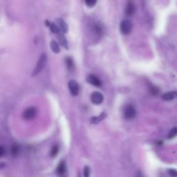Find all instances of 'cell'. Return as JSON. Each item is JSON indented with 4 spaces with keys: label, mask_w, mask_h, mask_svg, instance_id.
Masks as SVG:
<instances>
[{
    "label": "cell",
    "mask_w": 177,
    "mask_h": 177,
    "mask_svg": "<svg viewBox=\"0 0 177 177\" xmlns=\"http://www.w3.org/2000/svg\"><path fill=\"white\" fill-rule=\"evenodd\" d=\"M177 97V91H170V92L165 93L162 96V99L165 101H171L174 100L175 98Z\"/></svg>",
    "instance_id": "obj_9"
},
{
    "label": "cell",
    "mask_w": 177,
    "mask_h": 177,
    "mask_svg": "<svg viewBox=\"0 0 177 177\" xmlns=\"http://www.w3.org/2000/svg\"><path fill=\"white\" fill-rule=\"evenodd\" d=\"M65 62H66V66H67L68 70L73 69L74 62H73V59H72L71 58H66Z\"/></svg>",
    "instance_id": "obj_17"
},
{
    "label": "cell",
    "mask_w": 177,
    "mask_h": 177,
    "mask_svg": "<svg viewBox=\"0 0 177 177\" xmlns=\"http://www.w3.org/2000/svg\"><path fill=\"white\" fill-rule=\"evenodd\" d=\"M58 152H59V147H58V145H55L54 147H53V148H52V149H51V157H56V156L58 154Z\"/></svg>",
    "instance_id": "obj_20"
},
{
    "label": "cell",
    "mask_w": 177,
    "mask_h": 177,
    "mask_svg": "<svg viewBox=\"0 0 177 177\" xmlns=\"http://www.w3.org/2000/svg\"><path fill=\"white\" fill-rule=\"evenodd\" d=\"M136 177H144V175L141 172H140V171H138V172H137V174H136Z\"/></svg>",
    "instance_id": "obj_26"
},
{
    "label": "cell",
    "mask_w": 177,
    "mask_h": 177,
    "mask_svg": "<svg viewBox=\"0 0 177 177\" xmlns=\"http://www.w3.org/2000/svg\"><path fill=\"white\" fill-rule=\"evenodd\" d=\"M50 45H51V50H52L55 53H59L60 52V47H59L58 43H57L56 41L51 40V43H50Z\"/></svg>",
    "instance_id": "obj_14"
},
{
    "label": "cell",
    "mask_w": 177,
    "mask_h": 177,
    "mask_svg": "<svg viewBox=\"0 0 177 177\" xmlns=\"http://www.w3.org/2000/svg\"><path fill=\"white\" fill-rule=\"evenodd\" d=\"M135 11H136V6H135L134 3L132 1H131V0H129L127 4L126 8H125V13H126L127 15H128V16H132V15H134Z\"/></svg>",
    "instance_id": "obj_8"
},
{
    "label": "cell",
    "mask_w": 177,
    "mask_h": 177,
    "mask_svg": "<svg viewBox=\"0 0 177 177\" xmlns=\"http://www.w3.org/2000/svg\"><path fill=\"white\" fill-rule=\"evenodd\" d=\"M49 27L50 28L51 31L53 33L58 34V33H60V28H59L58 26H57L56 24H55V23H51L50 25H49Z\"/></svg>",
    "instance_id": "obj_16"
},
{
    "label": "cell",
    "mask_w": 177,
    "mask_h": 177,
    "mask_svg": "<svg viewBox=\"0 0 177 177\" xmlns=\"http://www.w3.org/2000/svg\"><path fill=\"white\" fill-rule=\"evenodd\" d=\"M36 114H37V109L35 107L31 106V107H28V109L25 110L24 114H23V116H24V119L27 120V121H30L36 116Z\"/></svg>",
    "instance_id": "obj_4"
},
{
    "label": "cell",
    "mask_w": 177,
    "mask_h": 177,
    "mask_svg": "<svg viewBox=\"0 0 177 177\" xmlns=\"http://www.w3.org/2000/svg\"><path fill=\"white\" fill-rule=\"evenodd\" d=\"M168 173L170 176L172 177H176L177 176V170L175 169H170L168 170Z\"/></svg>",
    "instance_id": "obj_24"
},
{
    "label": "cell",
    "mask_w": 177,
    "mask_h": 177,
    "mask_svg": "<svg viewBox=\"0 0 177 177\" xmlns=\"http://www.w3.org/2000/svg\"><path fill=\"white\" fill-rule=\"evenodd\" d=\"M56 171H57V174H58L59 176H62V175L65 173V171H66L65 163L63 162V161L60 162V164L58 165Z\"/></svg>",
    "instance_id": "obj_12"
},
{
    "label": "cell",
    "mask_w": 177,
    "mask_h": 177,
    "mask_svg": "<svg viewBox=\"0 0 177 177\" xmlns=\"http://www.w3.org/2000/svg\"><path fill=\"white\" fill-rule=\"evenodd\" d=\"M87 83H89L90 85H93V86H94V87H99L101 86V85H102V83H101V81H100V80L94 75H89L87 76Z\"/></svg>",
    "instance_id": "obj_7"
},
{
    "label": "cell",
    "mask_w": 177,
    "mask_h": 177,
    "mask_svg": "<svg viewBox=\"0 0 177 177\" xmlns=\"http://www.w3.org/2000/svg\"><path fill=\"white\" fill-rule=\"evenodd\" d=\"M90 173H91V170L89 166H85L84 167V172H83L84 177H90Z\"/></svg>",
    "instance_id": "obj_21"
},
{
    "label": "cell",
    "mask_w": 177,
    "mask_h": 177,
    "mask_svg": "<svg viewBox=\"0 0 177 177\" xmlns=\"http://www.w3.org/2000/svg\"><path fill=\"white\" fill-rule=\"evenodd\" d=\"M96 3L97 0H85V4L89 7H94Z\"/></svg>",
    "instance_id": "obj_22"
},
{
    "label": "cell",
    "mask_w": 177,
    "mask_h": 177,
    "mask_svg": "<svg viewBox=\"0 0 177 177\" xmlns=\"http://www.w3.org/2000/svg\"><path fill=\"white\" fill-rule=\"evenodd\" d=\"M103 100H104V97L102 96V94L101 93L98 92V91L94 92L91 96V102L95 104H101L102 102H103Z\"/></svg>",
    "instance_id": "obj_6"
},
{
    "label": "cell",
    "mask_w": 177,
    "mask_h": 177,
    "mask_svg": "<svg viewBox=\"0 0 177 177\" xmlns=\"http://www.w3.org/2000/svg\"><path fill=\"white\" fill-rule=\"evenodd\" d=\"M5 149L3 146L0 145V157H2L5 154Z\"/></svg>",
    "instance_id": "obj_25"
},
{
    "label": "cell",
    "mask_w": 177,
    "mask_h": 177,
    "mask_svg": "<svg viewBox=\"0 0 177 177\" xmlns=\"http://www.w3.org/2000/svg\"><path fill=\"white\" fill-rule=\"evenodd\" d=\"M132 22L129 20H125L122 21L120 26V30L123 35H128L131 33L132 30Z\"/></svg>",
    "instance_id": "obj_2"
},
{
    "label": "cell",
    "mask_w": 177,
    "mask_h": 177,
    "mask_svg": "<svg viewBox=\"0 0 177 177\" xmlns=\"http://www.w3.org/2000/svg\"><path fill=\"white\" fill-rule=\"evenodd\" d=\"M79 177H80V176H79Z\"/></svg>",
    "instance_id": "obj_27"
},
{
    "label": "cell",
    "mask_w": 177,
    "mask_h": 177,
    "mask_svg": "<svg viewBox=\"0 0 177 177\" xmlns=\"http://www.w3.org/2000/svg\"><path fill=\"white\" fill-rule=\"evenodd\" d=\"M136 109L132 104H128L124 109V117L127 120H132L136 116Z\"/></svg>",
    "instance_id": "obj_3"
},
{
    "label": "cell",
    "mask_w": 177,
    "mask_h": 177,
    "mask_svg": "<svg viewBox=\"0 0 177 177\" xmlns=\"http://www.w3.org/2000/svg\"><path fill=\"white\" fill-rule=\"evenodd\" d=\"M176 136H177V127H175L170 131L168 135H167V138H168L169 139H172V138H174V137Z\"/></svg>",
    "instance_id": "obj_18"
},
{
    "label": "cell",
    "mask_w": 177,
    "mask_h": 177,
    "mask_svg": "<svg viewBox=\"0 0 177 177\" xmlns=\"http://www.w3.org/2000/svg\"><path fill=\"white\" fill-rule=\"evenodd\" d=\"M58 22L59 24V28L60 29L62 30V32L63 33H66L68 32V25L65 22V21H64L62 19H58Z\"/></svg>",
    "instance_id": "obj_11"
},
{
    "label": "cell",
    "mask_w": 177,
    "mask_h": 177,
    "mask_svg": "<svg viewBox=\"0 0 177 177\" xmlns=\"http://www.w3.org/2000/svg\"><path fill=\"white\" fill-rule=\"evenodd\" d=\"M58 41L59 42H60V44L62 46V47H64V48L68 49V42H67V39H66L65 36H64V35L63 33H60L58 34Z\"/></svg>",
    "instance_id": "obj_10"
},
{
    "label": "cell",
    "mask_w": 177,
    "mask_h": 177,
    "mask_svg": "<svg viewBox=\"0 0 177 177\" xmlns=\"http://www.w3.org/2000/svg\"><path fill=\"white\" fill-rule=\"evenodd\" d=\"M20 152V148L17 144H13L11 147V154L13 157H16Z\"/></svg>",
    "instance_id": "obj_15"
},
{
    "label": "cell",
    "mask_w": 177,
    "mask_h": 177,
    "mask_svg": "<svg viewBox=\"0 0 177 177\" xmlns=\"http://www.w3.org/2000/svg\"><path fill=\"white\" fill-rule=\"evenodd\" d=\"M150 93L153 95V96H157V95L159 93V89L156 87H152L150 89Z\"/></svg>",
    "instance_id": "obj_23"
},
{
    "label": "cell",
    "mask_w": 177,
    "mask_h": 177,
    "mask_svg": "<svg viewBox=\"0 0 177 177\" xmlns=\"http://www.w3.org/2000/svg\"><path fill=\"white\" fill-rule=\"evenodd\" d=\"M47 62V57L46 56L45 53L41 55V56L39 57V60H38L37 65L34 68L33 73H32V75L33 76H36L40 72L42 71L43 68H44Z\"/></svg>",
    "instance_id": "obj_1"
},
{
    "label": "cell",
    "mask_w": 177,
    "mask_h": 177,
    "mask_svg": "<svg viewBox=\"0 0 177 177\" xmlns=\"http://www.w3.org/2000/svg\"><path fill=\"white\" fill-rule=\"evenodd\" d=\"M94 30L98 34H101L102 33V26L97 23L94 26Z\"/></svg>",
    "instance_id": "obj_19"
},
{
    "label": "cell",
    "mask_w": 177,
    "mask_h": 177,
    "mask_svg": "<svg viewBox=\"0 0 177 177\" xmlns=\"http://www.w3.org/2000/svg\"><path fill=\"white\" fill-rule=\"evenodd\" d=\"M106 116V114L105 113H102L100 116H99L93 117L92 118H91V123L96 124V123H100V121L105 118Z\"/></svg>",
    "instance_id": "obj_13"
},
{
    "label": "cell",
    "mask_w": 177,
    "mask_h": 177,
    "mask_svg": "<svg viewBox=\"0 0 177 177\" xmlns=\"http://www.w3.org/2000/svg\"><path fill=\"white\" fill-rule=\"evenodd\" d=\"M68 87L69 89L70 93H71L72 96H75L78 94L79 93V85L78 84L73 80H71L68 82Z\"/></svg>",
    "instance_id": "obj_5"
}]
</instances>
